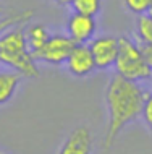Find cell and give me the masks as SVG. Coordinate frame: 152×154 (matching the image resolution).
I'll return each instance as SVG.
<instances>
[{
    "mask_svg": "<svg viewBox=\"0 0 152 154\" xmlns=\"http://www.w3.org/2000/svg\"><path fill=\"white\" fill-rule=\"evenodd\" d=\"M24 34H26V42L29 51L36 52L49 41L50 31L42 23H26L24 24Z\"/></svg>",
    "mask_w": 152,
    "mask_h": 154,
    "instance_id": "9",
    "label": "cell"
},
{
    "mask_svg": "<svg viewBox=\"0 0 152 154\" xmlns=\"http://www.w3.org/2000/svg\"><path fill=\"white\" fill-rule=\"evenodd\" d=\"M70 7H71L73 11H76V13L94 16V18H96L102 10V0H73Z\"/></svg>",
    "mask_w": 152,
    "mask_h": 154,
    "instance_id": "13",
    "label": "cell"
},
{
    "mask_svg": "<svg viewBox=\"0 0 152 154\" xmlns=\"http://www.w3.org/2000/svg\"><path fill=\"white\" fill-rule=\"evenodd\" d=\"M73 47H75V42L67 34H50L47 42L39 51L32 52V55L37 62L60 66V65H65Z\"/></svg>",
    "mask_w": 152,
    "mask_h": 154,
    "instance_id": "4",
    "label": "cell"
},
{
    "mask_svg": "<svg viewBox=\"0 0 152 154\" xmlns=\"http://www.w3.org/2000/svg\"><path fill=\"white\" fill-rule=\"evenodd\" d=\"M65 66H67L68 73L76 78H86L94 70H97L91 49H89L88 44H75L71 54L68 55L67 62H65Z\"/></svg>",
    "mask_w": 152,
    "mask_h": 154,
    "instance_id": "7",
    "label": "cell"
},
{
    "mask_svg": "<svg viewBox=\"0 0 152 154\" xmlns=\"http://www.w3.org/2000/svg\"><path fill=\"white\" fill-rule=\"evenodd\" d=\"M152 0H123V5L125 8L133 15H146L149 10Z\"/></svg>",
    "mask_w": 152,
    "mask_h": 154,
    "instance_id": "14",
    "label": "cell"
},
{
    "mask_svg": "<svg viewBox=\"0 0 152 154\" xmlns=\"http://www.w3.org/2000/svg\"><path fill=\"white\" fill-rule=\"evenodd\" d=\"M142 119L149 128V131L152 133V93L146 96V101H144V107H142V112H141Z\"/></svg>",
    "mask_w": 152,
    "mask_h": 154,
    "instance_id": "15",
    "label": "cell"
},
{
    "mask_svg": "<svg viewBox=\"0 0 152 154\" xmlns=\"http://www.w3.org/2000/svg\"><path fill=\"white\" fill-rule=\"evenodd\" d=\"M32 15H34V10H23V11H18V13L0 16V36L5 31H8L10 28L16 26V24L28 23L32 18Z\"/></svg>",
    "mask_w": 152,
    "mask_h": 154,
    "instance_id": "11",
    "label": "cell"
},
{
    "mask_svg": "<svg viewBox=\"0 0 152 154\" xmlns=\"http://www.w3.org/2000/svg\"><path fill=\"white\" fill-rule=\"evenodd\" d=\"M149 18H152V3H151V7H149V10H147V13H146Z\"/></svg>",
    "mask_w": 152,
    "mask_h": 154,
    "instance_id": "18",
    "label": "cell"
},
{
    "mask_svg": "<svg viewBox=\"0 0 152 154\" xmlns=\"http://www.w3.org/2000/svg\"><path fill=\"white\" fill-rule=\"evenodd\" d=\"M2 15H3V7L0 5V16H2Z\"/></svg>",
    "mask_w": 152,
    "mask_h": 154,
    "instance_id": "19",
    "label": "cell"
},
{
    "mask_svg": "<svg viewBox=\"0 0 152 154\" xmlns=\"http://www.w3.org/2000/svg\"><path fill=\"white\" fill-rule=\"evenodd\" d=\"M147 93L136 81L115 75L105 91V101L109 109V125L104 138V148L110 149L118 133L128 123L136 120L142 112Z\"/></svg>",
    "mask_w": 152,
    "mask_h": 154,
    "instance_id": "1",
    "label": "cell"
},
{
    "mask_svg": "<svg viewBox=\"0 0 152 154\" xmlns=\"http://www.w3.org/2000/svg\"><path fill=\"white\" fill-rule=\"evenodd\" d=\"M136 36L139 44L152 45V18L147 15H139L136 20Z\"/></svg>",
    "mask_w": 152,
    "mask_h": 154,
    "instance_id": "12",
    "label": "cell"
},
{
    "mask_svg": "<svg viewBox=\"0 0 152 154\" xmlns=\"http://www.w3.org/2000/svg\"><path fill=\"white\" fill-rule=\"evenodd\" d=\"M94 57V63L97 70H109L115 66L120 49V41L115 36H97L88 44Z\"/></svg>",
    "mask_w": 152,
    "mask_h": 154,
    "instance_id": "5",
    "label": "cell"
},
{
    "mask_svg": "<svg viewBox=\"0 0 152 154\" xmlns=\"http://www.w3.org/2000/svg\"><path fill=\"white\" fill-rule=\"evenodd\" d=\"M139 45H141L142 55H144L147 65H149L151 70H152V45H146V44H139Z\"/></svg>",
    "mask_w": 152,
    "mask_h": 154,
    "instance_id": "16",
    "label": "cell"
},
{
    "mask_svg": "<svg viewBox=\"0 0 152 154\" xmlns=\"http://www.w3.org/2000/svg\"><path fill=\"white\" fill-rule=\"evenodd\" d=\"M24 24H16L0 36V65L10 66V70L19 73L23 78H37V60L28 47Z\"/></svg>",
    "mask_w": 152,
    "mask_h": 154,
    "instance_id": "2",
    "label": "cell"
},
{
    "mask_svg": "<svg viewBox=\"0 0 152 154\" xmlns=\"http://www.w3.org/2000/svg\"><path fill=\"white\" fill-rule=\"evenodd\" d=\"M21 78V75L13 70H0V106L11 101Z\"/></svg>",
    "mask_w": 152,
    "mask_h": 154,
    "instance_id": "10",
    "label": "cell"
},
{
    "mask_svg": "<svg viewBox=\"0 0 152 154\" xmlns=\"http://www.w3.org/2000/svg\"><path fill=\"white\" fill-rule=\"evenodd\" d=\"M92 133L88 127H76L63 141L58 154H91Z\"/></svg>",
    "mask_w": 152,
    "mask_h": 154,
    "instance_id": "8",
    "label": "cell"
},
{
    "mask_svg": "<svg viewBox=\"0 0 152 154\" xmlns=\"http://www.w3.org/2000/svg\"><path fill=\"white\" fill-rule=\"evenodd\" d=\"M97 31V23L94 16L81 15L73 11L67 20V36L75 44H89Z\"/></svg>",
    "mask_w": 152,
    "mask_h": 154,
    "instance_id": "6",
    "label": "cell"
},
{
    "mask_svg": "<svg viewBox=\"0 0 152 154\" xmlns=\"http://www.w3.org/2000/svg\"><path fill=\"white\" fill-rule=\"evenodd\" d=\"M52 2H55L57 5H60V7H70L73 0H52Z\"/></svg>",
    "mask_w": 152,
    "mask_h": 154,
    "instance_id": "17",
    "label": "cell"
},
{
    "mask_svg": "<svg viewBox=\"0 0 152 154\" xmlns=\"http://www.w3.org/2000/svg\"><path fill=\"white\" fill-rule=\"evenodd\" d=\"M118 41H120V49H118V57L115 62L117 75L136 83L151 80L152 70L142 55L139 42L133 41L128 36L118 37Z\"/></svg>",
    "mask_w": 152,
    "mask_h": 154,
    "instance_id": "3",
    "label": "cell"
}]
</instances>
